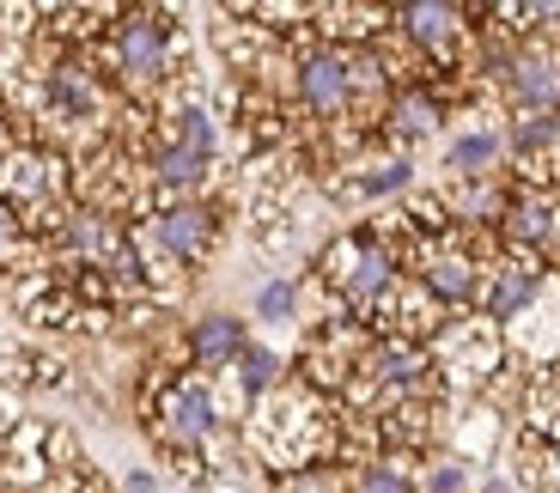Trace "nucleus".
<instances>
[{"label":"nucleus","instance_id":"obj_1","mask_svg":"<svg viewBox=\"0 0 560 493\" xmlns=\"http://www.w3.org/2000/svg\"><path fill=\"white\" fill-rule=\"evenodd\" d=\"M323 274L341 286L348 305H378L384 293L396 286V262L378 238H341L323 250Z\"/></svg>","mask_w":560,"mask_h":493},{"label":"nucleus","instance_id":"obj_2","mask_svg":"<svg viewBox=\"0 0 560 493\" xmlns=\"http://www.w3.org/2000/svg\"><path fill=\"white\" fill-rule=\"evenodd\" d=\"M505 98L524 116H555L560 110V49L555 43H524L518 56L500 68Z\"/></svg>","mask_w":560,"mask_h":493},{"label":"nucleus","instance_id":"obj_3","mask_svg":"<svg viewBox=\"0 0 560 493\" xmlns=\"http://www.w3.org/2000/svg\"><path fill=\"white\" fill-rule=\"evenodd\" d=\"M159 438L165 445H177V451H196V445H208L213 438V426H220V409H213V396H208V384H196V378H183V384H171L165 396H159Z\"/></svg>","mask_w":560,"mask_h":493},{"label":"nucleus","instance_id":"obj_4","mask_svg":"<svg viewBox=\"0 0 560 493\" xmlns=\"http://www.w3.org/2000/svg\"><path fill=\"white\" fill-rule=\"evenodd\" d=\"M171 61V25L159 13H128L116 31V68L128 85H153Z\"/></svg>","mask_w":560,"mask_h":493},{"label":"nucleus","instance_id":"obj_5","mask_svg":"<svg viewBox=\"0 0 560 493\" xmlns=\"http://www.w3.org/2000/svg\"><path fill=\"white\" fill-rule=\"evenodd\" d=\"M61 196V165L49 153H7L0 159V208L37 213L43 201Z\"/></svg>","mask_w":560,"mask_h":493},{"label":"nucleus","instance_id":"obj_6","mask_svg":"<svg viewBox=\"0 0 560 493\" xmlns=\"http://www.w3.org/2000/svg\"><path fill=\"white\" fill-rule=\"evenodd\" d=\"M61 238H68V250H73V256H85V262L116 268V274H135V238H128V232L116 226L110 213H73Z\"/></svg>","mask_w":560,"mask_h":493},{"label":"nucleus","instance_id":"obj_7","mask_svg":"<svg viewBox=\"0 0 560 493\" xmlns=\"http://www.w3.org/2000/svg\"><path fill=\"white\" fill-rule=\"evenodd\" d=\"M213 232H220L213 226V208H201V201H177V208H165L153 220V238L171 262H201L213 250Z\"/></svg>","mask_w":560,"mask_h":493},{"label":"nucleus","instance_id":"obj_8","mask_svg":"<svg viewBox=\"0 0 560 493\" xmlns=\"http://www.w3.org/2000/svg\"><path fill=\"white\" fill-rule=\"evenodd\" d=\"M299 98H305V110L317 116H341L353 104L348 92V56L341 49H317V56L299 61Z\"/></svg>","mask_w":560,"mask_h":493},{"label":"nucleus","instance_id":"obj_9","mask_svg":"<svg viewBox=\"0 0 560 493\" xmlns=\"http://www.w3.org/2000/svg\"><path fill=\"white\" fill-rule=\"evenodd\" d=\"M396 25L408 31V43H420L433 61H451L463 43V7H445V0H415L396 13Z\"/></svg>","mask_w":560,"mask_h":493},{"label":"nucleus","instance_id":"obj_10","mask_svg":"<svg viewBox=\"0 0 560 493\" xmlns=\"http://www.w3.org/2000/svg\"><path fill=\"white\" fill-rule=\"evenodd\" d=\"M427 348L420 341H378V348L365 353V372H372V384H384V390H420L427 384Z\"/></svg>","mask_w":560,"mask_h":493},{"label":"nucleus","instance_id":"obj_11","mask_svg":"<svg viewBox=\"0 0 560 493\" xmlns=\"http://www.w3.org/2000/svg\"><path fill=\"white\" fill-rule=\"evenodd\" d=\"M250 348V336H244V317H225V310H213V317H196V329H189V353H196V366H238V353Z\"/></svg>","mask_w":560,"mask_h":493},{"label":"nucleus","instance_id":"obj_12","mask_svg":"<svg viewBox=\"0 0 560 493\" xmlns=\"http://www.w3.org/2000/svg\"><path fill=\"white\" fill-rule=\"evenodd\" d=\"M505 232H512L518 244L555 250V238H560V201L555 196H536V189L512 196V201H505Z\"/></svg>","mask_w":560,"mask_h":493},{"label":"nucleus","instance_id":"obj_13","mask_svg":"<svg viewBox=\"0 0 560 493\" xmlns=\"http://www.w3.org/2000/svg\"><path fill=\"white\" fill-rule=\"evenodd\" d=\"M536 293H542V274H536L530 262H500L493 268V286H488V324H505V317H518V310L536 305Z\"/></svg>","mask_w":560,"mask_h":493},{"label":"nucleus","instance_id":"obj_14","mask_svg":"<svg viewBox=\"0 0 560 493\" xmlns=\"http://www.w3.org/2000/svg\"><path fill=\"white\" fill-rule=\"evenodd\" d=\"M420 286H427L439 305H463V298H476V262L463 250H433L427 268H420Z\"/></svg>","mask_w":560,"mask_h":493},{"label":"nucleus","instance_id":"obj_15","mask_svg":"<svg viewBox=\"0 0 560 493\" xmlns=\"http://www.w3.org/2000/svg\"><path fill=\"white\" fill-rule=\"evenodd\" d=\"M49 104L68 110V116H98V104H104L98 73H85L80 61H61V68L49 73Z\"/></svg>","mask_w":560,"mask_h":493},{"label":"nucleus","instance_id":"obj_16","mask_svg":"<svg viewBox=\"0 0 560 493\" xmlns=\"http://www.w3.org/2000/svg\"><path fill=\"white\" fill-rule=\"evenodd\" d=\"M439 122H445V104H439L433 92L408 85V92L390 98V128L402 134V141H427V134H439Z\"/></svg>","mask_w":560,"mask_h":493},{"label":"nucleus","instance_id":"obj_17","mask_svg":"<svg viewBox=\"0 0 560 493\" xmlns=\"http://www.w3.org/2000/svg\"><path fill=\"white\" fill-rule=\"evenodd\" d=\"M500 159V141H493L488 128H476V134H457L445 153V165L457 171V177H488V165Z\"/></svg>","mask_w":560,"mask_h":493},{"label":"nucleus","instance_id":"obj_18","mask_svg":"<svg viewBox=\"0 0 560 493\" xmlns=\"http://www.w3.org/2000/svg\"><path fill=\"white\" fill-rule=\"evenodd\" d=\"M201 171H208V159H196L189 146H177V141L159 146V159H153V177H159L165 189H196Z\"/></svg>","mask_w":560,"mask_h":493},{"label":"nucleus","instance_id":"obj_19","mask_svg":"<svg viewBox=\"0 0 560 493\" xmlns=\"http://www.w3.org/2000/svg\"><path fill=\"white\" fill-rule=\"evenodd\" d=\"M275 384H280V353H268V348L250 341V348L238 353V390L244 396H268Z\"/></svg>","mask_w":560,"mask_h":493},{"label":"nucleus","instance_id":"obj_20","mask_svg":"<svg viewBox=\"0 0 560 493\" xmlns=\"http://www.w3.org/2000/svg\"><path fill=\"white\" fill-rule=\"evenodd\" d=\"M348 493H415V476L402 463H365Z\"/></svg>","mask_w":560,"mask_h":493},{"label":"nucleus","instance_id":"obj_21","mask_svg":"<svg viewBox=\"0 0 560 493\" xmlns=\"http://www.w3.org/2000/svg\"><path fill=\"white\" fill-rule=\"evenodd\" d=\"M177 146H189L196 159H213V146H220V128H213L208 110H183L177 116Z\"/></svg>","mask_w":560,"mask_h":493},{"label":"nucleus","instance_id":"obj_22","mask_svg":"<svg viewBox=\"0 0 560 493\" xmlns=\"http://www.w3.org/2000/svg\"><path fill=\"white\" fill-rule=\"evenodd\" d=\"M415 184V165L408 159H384V165H372L360 177V196H396V189Z\"/></svg>","mask_w":560,"mask_h":493},{"label":"nucleus","instance_id":"obj_23","mask_svg":"<svg viewBox=\"0 0 560 493\" xmlns=\"http://www.w3.org/2000/svg\"><path fill=\"white\" fill-rule=\"evenodd\" d=\"M293 310H299L293 281H268L262 293H256V317H262V324H293Z\"/></svg>","mask_w":560,"mask_h":493},{"label":"nucleus","instance_id":"obj_24","mask_svg":"<svg viewBox=\"0 0 560 493\" xmlns=\"http://www.w3.org/2000/svg\"><path fill=\"white\" fill-rule=\"evenodd\" d=\"M555 134H560L555 116H518V122H512V146H518V153H542V146H555Z\"/></svg>","mask_w":560,"mask_h":493},{"label":"nucleus","instance_id":"obj_25","mask_svg":"<svg viewBox=\"0 0 560 493\" xmlns=\"http://www.w3.org/2000/svg\"><path fill=\"white\" fill-rule=\"evenodd\" d=\"M384 85V61L372 56V49H360V56H348V92L353 98H372Z\"/></svg>","mask_w":560,"mask_h":493},{"label":"nucleus","instance_id":"obj_26","mask_svg":"<svg viewBox=\"0 0 560 493\" xmlns=\"http://www.w3.org/2000/svg\"><path fill=\"white\" fill-rule=\"evenodd\" d=\"M275 493H336V476L329 469H293Z\"/></svg>","mask_w":560,"mask_h":493},{"label":"nucleus","instance_id":"obj_27","mask_svg":"<svg viewBox=\"0 0 560 493\" xmlns=\"http://www.w3.org/2000/svg\"><path fill=\"white\" fill-rule=\"evenodd\" d=\"M463 481H469L463 463H439L433 476H427V493H463Z\"/></svg>","mask_w":560,"mask_h":493},{"label":"nucleus","instance_id":"obj_28","mask_svg":"<svg viewBox=\"0 0 560 493\" xmlns=\"http://www.w3.org/2000/svg\"><path fill=\"white\" fill-rule=\"evenodd\" d=\"M128 493H159V481L147 476V469H135V476H128Z\"/></svg>","mask_w":560,"mask_h":493},{"label":"nucleus","instance_id":"obj_29","mask_svg":"<svg viewBox=\"0 0 560 493\" xmlns=\"http://www.w3.org/2000/svg\"><path fill=\"white\" fill-rule=\"evenodd\" d=\"M481 493H512V488H505V481H488V488H481Z\"/></svg>","mask_w":560,"mask_h":493}]
</instances>
